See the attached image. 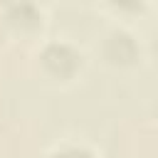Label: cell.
<instances>
[{
	"label": "cell",
	"instance_id": "7a4b0ae2",
	"mask_svg": "<svg viewBox=\"0 0 158 158\" xmlns=\"http://www.w3.org/2000/svg\"><path fill=\"white\" fill-rule=\"evenodd\" d=\"M54 158H94V153L86 151V148H81V146H69V148L59 151Z\"/></svg>",
	"mask_w": 158,
	"mask_h": 158
},
{
	"label": "cell",
	"instance_id": "6da1fadb",
	"mask_svg": "<svg viewBox=\"0 0 158 158\" xmlns=\"http://www.w3.org/2000/svg\"><path fill=\"white\" fill-rule=\"evenodd\" d=\"M42 59H44L47 69H49L54 77H72V74L77 72V67H79V59H81V57L74 52V47H72V44L54 42V44H49V47L44 49Z\"/></svg>",
	"mask_w": 158,
	"mask_h": 158
}]
</instances>
